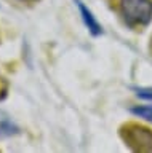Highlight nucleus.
<instances>
[{"label":"nucleus","instance_id":"7ed1b4c3","mask_svg":"<svg viewBox=\"0 0 152 153\" xmlns=\"http://www.w3.org/2000/svg\"><path fill=\"white\" fill-rule=\"evenodd\" d=\"M75 3H77V8H79V13L80 16H82V21L85 24V27L88 29L90 32H91V35L98 37L103 33V29H101V24L98 22V19L93 16L91 10H90L87 5H85L82 0H75Z\"/></svg>","mask_w":152,"mask_h":153},{"label":"nucleus","instance_id":"39448f33","mask_svg":"<svg viewBox=\"0 0 152 153\" xmlns=\"http://www.w3.org/2000/svg\"><path fill=\"white\" fill-rule=\"evenodd\" d=\"M136 96L146 100H152V88H135Z\"/></svg>","mask_w":152,"mask_h":153},{"label":"nucleus","instance_id":"f257e3e1","mask_svg":"<svg viewBox=\"0 0 152 153\" xmlns=\"http://www.w3.org/2000/svg\"><path fill=\"white\" fill-rule=\"evenodd\" d=\"M120 13L130 27H144L152 21V0H120Z\"/></svg>","mask_w":152,"mask_h":153},{"label":"nucleus","instance_id":"f03ea898","mask_svg":"<svg viewBox=\"0 0 152 153\" xmlns=\"http://www.w3.org/2000/svg\"><path fill=\"white\" fill-rule=\"evenodd\" d=\"M120 136L133 152L152 153V131H149L147 128L138 126V124H128L122 128Z\"/></svg>","mask_w":152,"mask_h":153},{"label":"nucleus","instance_id":"423d86ee","mask_svg":"<svg viewBox=\"0 0 152 153\" xmlns=\"http://www.w3.org/2000/svg\"><path fill=\"white\" fill-rule=\"evenodd\" d=\"M21 2H37V0H21Z\"/></svg>","mask_w":152,"mask_h":153},{"label":"nucleus","instance_id":"20e7f679","mask_svg":"<svg viewBox=\"0 0 152 153\" xmlns=\"http://www.w3.org/2000/svg\"><path fill=\"white\" fill-rule=\"evenodd\" d=\"M131 113L142 118V120H146V121L152 123V107L151 105H138V107H133Z\"/></svg>","mask_w":152,"mask_h":153}]
</instances>
